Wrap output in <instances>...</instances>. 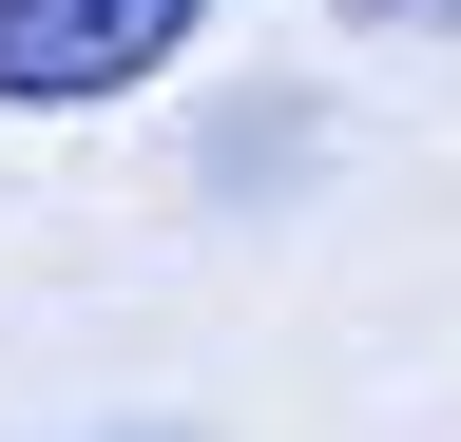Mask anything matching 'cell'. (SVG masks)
<instances>
[{"mask_svg": "<svg viewBox=\"0 0 461 442\" xmlns=\"http://www.w3.org/2000/svg\"><path fill=\"white\" fill-rule=\"evenodd\" d=\"M366 39H461V0H346Z\"/></svg>", "mask_w": 461, "mask_h": 442, "instance_id": "7a4b0ae2", "label": "cell"}, {"mask_svg": "<svg viewBox=\"0 0 461 442\" xmlns=\"http://www.w3.org/2000/svg\"><path fill=\"white\" fill-rule=\"evenodd\" d=\"M212 39V0H0V116H96V96H154Z\"/></svg>", "mask_w": 461, "mask_h": 442, "instance_id": "6da1fadb", "label": "cell"}, {"mask_svg": "<svg viewBox=\"0 0 461 442\" xmlns=\"http://www.w3.org/2000/svg\"><path fill=\"white\" fill-rule=\"evenodd\" d=\"M135 442H193V423H135Z\"/></svg>", "mask_w": 461, "mask_h": 442, "instance_id": "3957f363", "label": "cell"}]
</instances>
